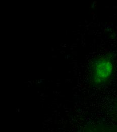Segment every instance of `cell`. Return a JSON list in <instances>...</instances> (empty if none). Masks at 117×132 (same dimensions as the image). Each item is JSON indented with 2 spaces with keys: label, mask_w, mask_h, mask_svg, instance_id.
<instances>
[{
  "label": "cell",
  "mask_w": 117,
  "mask_h": 132,
  "mask_svg": "<svg viewBox=\"0 0 117 132\" xmlns=\"http://www.w3.org/2000/svg\"><path fill=\"white\" fill-rule=\"evenodd\" d=\"M114 64L110 57L103 56L95 59L91 65V81L93 85L105 84L112 76Z\"/></svg>",
  "instance_id": "6da1fadb"
}]
</instances>
